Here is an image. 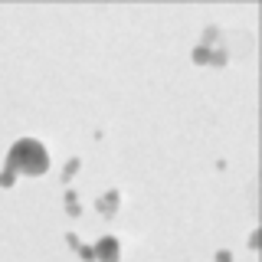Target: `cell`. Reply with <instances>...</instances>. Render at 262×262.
<instances>
[{"label":"cell","mask_w":262,"mask_h":262,"mask_svg":"<svg viewBox=\"0 0 262 262\" xmlns=\"http://www.w3.org/2000/svg\"><path fill=\"white\" fill-rule=\"evenodd\" d=\"M98 256H102V262H118V246H115V239L98 243Z\"/></svg>","instance_id":"obj_2"},{"label":"cell","mask_w":262,"mask_h":262,"mask_svg":"<svg viewBox=\"0 0 262 262\" xmlns=\"http://www.w3.org/2000/svg\"><path fill=\"white\" fill-rule=\"evenodd\" d=\"M49 167L46 147L39 141H16L10 151V170H20V174H43Z\"/></svg>","instance_id":"obj_1"}]
</instances>
